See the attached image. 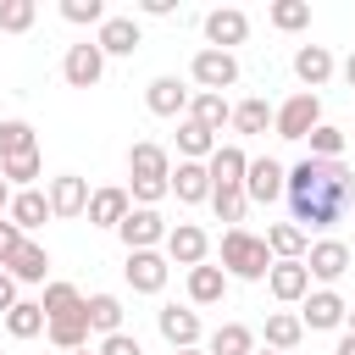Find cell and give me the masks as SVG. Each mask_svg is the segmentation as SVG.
<instances>
[{
	"mask_svg": "<svg viewBox=\"0 0 355 355\" xmlns=\"http://www.w3.org/2000/svg\"><path fill=\"white\" fill-rule=\"evenodd\" d=\"M283 200H288V222L294 227L327 233V227H338L355 211V166L349 161H316V155H305V161L288 166Z\"/></svg>",
	"mask_w": 355,
	"mask_h": 355,
	"instance_id": "obj_1",
	"label": "cell"
},
{
	"mask_svg": "<svg viewBox=\"0 0 355 355\" xmlns=\"http://www.w3.org/2000/svg\"><path fill=\"white\" fill-rule=\"evenodd\" d=\"M222 272H227V277H239V283H266V272H272L266 233L227 227V233H222Z\"/></svg>",
	"mask_w": 355,
	"mask_h": 355,
	"instance_id": "obj_2",
	"label": "cell"
},
{
	"mask_svg": "<svg viewBox=\"0 0 355 355\" xmlns=\"http://www.w3.org/2000/svg\"><path fill=\"white\" fill-rule=\"evenodd\" d=\"M322 128V94H311V89H294L283 105H277V122H272V133L277 139H288V144H300V139H311Z\"/></svg>",
	"mask_w": 355,
	"mask_h": 355,
	"instance_id": "obj_3",
	"label": "cell"
},
{
	"mask_svg": "<svg viewBox=\"0 0 355 355\" xmlns=\"http://www.w3.org/2000/svg\"><path fill=\"white\" fill-rule=\"evenodd\" d=\"M189 78H194L205 94H222V89L239 83V55H233V50H194Z\"/></svg>",
	"mask_w": 355,
	"mask_h": 355,
	"instance_id": "obj_4",
	"label": "cell"
},
{
	"mask_svg": "<svg viewBox=\"0 0 355 355\" xmlns=\"http://www.w3.org/2000/svg\"><path fill=\"white\" fill-rule=\"evenodd\" d=\"M122 277H128V288H133V294H161V288H166V277H172V261H166L161 250H128Z\"/></svg>",
	"mask_w": 355,
	"mask_h": 355,
	"instance_id": "obj_5",
	"label": "cell"
},
{
	"mask_svg": "<svg viewBox=\"0 0 355 355\" xmlns=\"http://www.w3.org/2000/svg\"><path fill=\"white\" fill-rule=\"evenodd\" d=\"M300 322H305V333H333V327L349 322V300L338 288H311L305 305H300Z\"/></svg>",
	"mask_w": 355,
	"mask_h": 355,
	"instance_id": "obj_6",
	"label": "cell"
},
{
	"mask_svg": "<svg viewBox=\"0 0 355 355\" xmlns=\"http://www.w3.org/2000/svg\"><path fill=\"white\" fill-rule=\"evenodd\" d=\"M283 189H288V166L272 155H250V172H244L250 205H272V200H283Z\"/></svg>",
	"mask_w": 355,
	"mask_h": 355,
	"instance_id": "obj_7",
	"label": "cell"
},
{
	"mask_svg": "<svg viewBox=\"0 0 355 355\" xmlns=\"http://www.w3.org/2000/svg\"><path fill=\"white\" fill-rule=\"evenodd\" d=\"M166 233H172V227H166V216H161L155 205H133V211H128V222L116 227V239H122L128 250H161V244H166Z\"/></svg>",
	"mask_w": 355,
	"mask_h": 355,
	"instance_id": "obj_8",
	"label": "cell"
},
{
	"mask_svg": "<svg viewBox=\"0 0 355 355\" xmlns=\"http://www.w3.org/2000/svg\"><path fill=\"white\" fill-rule=\"evenodd\" d=\"M161 255L172 261V266H205V255H211V233L200 227V222H178L172 233H166V244H161Z\"/></svg>",
	"mask_w": 355,
	"mask_h": 355,
	"instance_id": "obj_9",
	"label": "cell"
},
{
	"mask_svg": "<svg viewBox=\"0 0 355 355\" xmlns=\"http://www.w3.org/2000/svg\"><path fill=\"white\" fill-rule=\"evenodd\" d=\"M155 327L172 349H200L205 344V327H200V311L194 305H161L155 311Z\"/></svg>",
	"mask_w": 355,
	"mask_h": 355,
	"instance_id": "obj_10",
	"label": "cell"
},
{
	"mask_svg": "<svg viewBox=\"0 0 355 355\" xmlns=\"http://www.w3.org/2000/svg\"><path fill=\"white\" fill-rule=\"evenodd\" d=\"M61 78H67L72 89H94V83L105 78V50H100L94 39L67 44V55H61Z\"/></svg>",
	"mask_w": 355,
	"mask_h": 355,
	"instance_id": "obj_11",
	"label": "cell"
},
{
	"mask_svg": "<svg viewBox=\"0 0 355 355\" xmlns=\"http://www.w3.org/2000/svg\"><path fill=\"white\" fill-rule=\"evenodd\" d=\"M305 272H311V283L333 288V283L349 272V244H344V239H316V244L305 250Z\"/></svg>",
	"mask_w": 355,
	"mask_h": 355,
	"instance_id": "obj_12",
	"label": "cell"
},
{
	"mask_svg": "<svg viewBox=\"0 0 355 355\" xmlns=\"http://www.w3.org/2000/svg\"><path fill=\"white\" fill-rule=\"evenodd\" d=\"M205 50H233V44H244L250 39V17L239 11V6H216V11H205Z\"/></svg>",
	"mask_w": 355,
	"mask_h": 355,
	"instance_id": "obj_13",
	"label": "cell"
},
{
	"mask_svg": "<svg viewBox=\"0 0 355 355\" xmlns=\"http://www.w3.org/2000/svg\"><path fill=\"white\" fill-rule=\"evenodd\" d=\"M189 100H194V89L183 83V78H172V72H161V78H150V89H144V105H150V116H189Z\"/></svg>",
	"mask_w": 355,
	"mask_h": 355,
	"instance_id": "obj_14",
	"label": "cell"
},
{
	"mask_svg": "<svg viewBox=\"0 0 355 355\" xmlns=\"http://www.w3.org/2000/svg\"><path fill=\"white\" fill-rule=\"evenodd\" d=\"M128 211H133V194H128L122 183H105V189L89 194V211H83V216H89V227H111V233H116V227L128 222Z\"/></svg>",
	"mask_w": 355,
	"mask_h": 355,
	"instance_id": "obj_15",
	"label": "cell"
},
{
	"mask_svg": "<svg viewBox=\"0 0 355 355\" xmlns=\"http://www.w3.org/2000/svg\"><path fill=\"white\" fill-rule=\"evenodd\" d=\"M128 178L133 183H172V155L155 144V139H139L128 150Z\"/></svg>",
	"mask_w": 355,
	"mask_h": 355,
	"instance_id": "obj_16",
	"label": "cell"
},
{
	"mask_svg": "<svg viewBox=\"0 0 355 355\" xmlns=\"http://www.w3.org/2000/svg\"><path fill=\"white\" fill-rule=\"evenodd\" d=\"M44 194H50V211H55L61 222H72V216H83V211H89V194H94V189H89V178L61 172V178H50V189H44Z\"/></svg>",
	"mask_w": 355,
	"mask_h": 355,
	"instance_id": "obj_17",
	"label": "cell"
},
{
	"mask_svg": "<svg viewBox=\"0 0 355 355\" xmlns=\"http://www.w3.org/2000/svg\"><path fill=\"white\" fill-rule=\"evenodd\" d=\"M266 288H272L277 305H305V294H311V272H305V261H272Z\"/></svg>",
	"mask_w": 355,
	"mask_h": 355,
	"instance_id": "obj_18",
	"label": "cell"
},
{
	"mask_svg": "<svg viewBox=\"0 0 355 355\" xmlns=\"http://www.w3.org/2000/svg\"><path fill=\"white\" fill-rule=\"evenodd\" d=\"M94 44L105 50V55H133L139 44H144V28H139V17H105L100 28H94Z\"/></svg>",
	"mask_w": 355,
	"mask_h": 355,
	"instance_id": "obj_19",
	"label": "cell"
},
{
	"mask_svg": "<svg viewBox=\"0 0 355 355\" xmlns=\"http://www.w3.org/2000/svg\"><path fill=\"white\" fill-rule=\"evenodd\" d=\"M333 72H338V61H333V50H327V44H300V50H294V78H300L311 94H316Z\"/></svg>",
	"mask_w": 355,
	"mask_h": 355,
	"instance_id": "obj_20",
	"label": "cell"
},
{
	"mask_svg": "<svg viewBox=\"0 0 355 355\" xmlns=\"http://www.w3.org/2000/svg\"><path fill=\"white\" fill-rule=\"evenodd\" d=\"M172 194H178V205L211 200V166H205V161H178V166H172Z\"/></svg>",
	"mask_w": 355,
	"mask_h": 355,
	"instance_id": "obj_21",
	"label": "cell"
},
{
	"mask_svg": "<svg viewBox=\"0 0 355 355\" xmlns=\"http://www.w3.org/2000/svg\"><path fill=\"white\" fill-rule=\"evenodd\" d=\"M89 300H83V311H67V316H50V327H44V338L55 344V349H89Z\"/></svg>",
	"mask_w": 355,
	"mask_h": 355,
	"instance_id": "obj_22",
	"label": "cell"
},
{
	"mask_svg": "<svg viewBox=\"0 0 355 355\" xmlns=\"http://www.w3.org/2000/svg\"><path fill=\"white\" fill-rule=\"evenodd\" d=\"M205 166H211V189H244L250 155H244L239 144H216V155H211Z\"/></svg>",
	"mask_w": 355,
	"mask_h": 355,
	"instance_id": "obj_23",
	"label": "cell"
},
{
	"mask_svg": "<svg viewBox=\"0 0 355 355\" xmlns=\"http://www.w3.org/2000/svg\"><path fill=\"white\" fill-rule=\"evenodd\" d=\"M22 233H33V227H44L55 211H50V194L44 189H17V200H11V211H6Z\"/></svg>",
	"mask_w": 355,
	"mask_h": 355,
	"instance_id": "obj_24",
	"label": "cell"
},
{
	"mask_svg": "<svg viewBox=\"0 0 355 355\" xmlns=\"http://www.w3.org/2000/svg\"><path fill=\"white\" fill-rule=\"evenodd\" d=\"M227 283H233V277H227L222 266H211V261L194 266V272H189V305H222V300H227Z\"/></svg>",
	"mask_w": 355,
	"mask_h": 355,
	"instance_id": "obj_25",
	"label": "cell"
},
{
	"mask_svg": "<svg viewBox=\"0 0 355 355\" xmlns=\"http://www.w3.org/2000/svg\"><path fill=\"white\" fill-rule=\"evenodd\" d=\"M266 250H272V261H305L311 233L294 227V222H272V227H266Z\"/></svg>",
	"mask_w": 355,
	"mask_h": 355,
	"instance_id": "obj_26",
	"label": "cell"
},
{
	"mask_svg": "<svg viewBox=\"0 0 355 355\" xmlns=\"http://www.w3.org/2000/svg\"><path fill=\"white\" fill-rule=\"evenodd\" d=\"M0 272H11L17 283H44V272H50V250H44V244H33V239H22V250H17Z\"/></svg>",
	"mask_w": 355,
	"mask_h": 355,
	"instance_id": "obj_27",
	"label": "cell"
},
{
	"mask_svg": "<svg viewBox=\"0 0 355 355\" xmlns=\"http://www.w3.org/2000/svg\"><path fill=\"white\" fill-rule=\"evenodd\" d=\"M261 333H266V349H277V355H294V349H300V338H305V322H300L294 311H272Z\"/></svg>",
	"mask_w": 355,
	"mask_h": 355,
	"instance_id": "obj_28",
	"label": "cell"
},
{
	"mask_svg": "<svg viewBox=\"0 0 355 355\" xmlns=\"http://www.w3.org/2000/svg\"><path fill=\"white\" fill-rule=\"evenodd\" d=\"M205 355H255V327L222 322L216 333H205Z\"/></svg>",
	"mask_w": 355,
	"mask_h": 355,
	"instance_id": "obj_29",
	"label": "cell"
},
{
	"mask_svg": "<svg viewBox=\"0 0 355 355\" xmlns=\"http://www.w3.org/2000/svg\"><path fill=\"white\" fill-rule=\"evenodd\" d=\"M189 122H200V128L222 133V128L233 122V105H227V94H205V89H194V100H189Z\"/></svg>",
	"mask_w": 355,
	"mask_h": 355,
	"instance_id": "obj_30",
	"label": "cell"
},
{
	"mask_svg": "<svg viewBox=\"0 0 355 355\" xmlns=\"http://www.w3.org/2000/svg\"><path fill=\"white\" fill-rule=\"evenodd\" d=\"M33 150H39V133H33V122H22V116H0V161L33 155Z\"/></svg>",
	"mask_w": 355,
	"mask_h": 355,
	"instance_id": "obj_31",
	"label": "cell"
},
{
	"mask_svg": "<svg viewBox=\"0 0 355 355\" xmlns=\"http://www.w3.org/2000/svg\"><path fill=\"white\" fill-rule=\"evenodd\" d=\"M44 327H50V316H44L39 300H17V305L6 311V333H11V338H39Z\"/></svg>",
	"mask_w": 355,
	"mask_h": 355,
	"instance_id": "obj_32",
	"label": "cell"
},
{
	"mask_svg": "<svg viewBox=\"0 0 355 355\" xmlns=\"http://www.w3.org/2000/svg\"><path fill=\"white\" fill-rule=\"evenodd\" d=\"M178 155H183V161H211V155H216V133L183 116V122H178Z\"/></svg>",
	"mask_w": 355,
	"mask_h": 355,
	"instance_id": "obj_33",
	"label": "cell"
},
{
	"mask_svg": "<svg viewBox=\"0 0 355 355\" xmlns=\"http://www.w3.org/2000/svg\"><path fill=\"white\" fill-rule=\"evenodd\" d=\"M122 316H128V311H122V300H116V294H89V327H94L100 338L128 333V327H122Z\"/></svg>",
	"mask_w": 355,
	"mask_h": 355,
	"instance_id": "obj_34",
	"label": "cell"
},
{
	"mask_svg": "<svg viewBox=\"0 0 355 355\" xmlns=\"http://www.w3.org/2000/svg\"><path fill=\"white\" fill-rule=\"evenodd\" d=\"M272 122H277V105H266L261 94H250V100L233 105V128H239V133H266Z\"/></svg>",
	"mask_w": 355,
	"mask_h": 355,
	"instance_id": "obj_35",
	"label": "cell"
},
{
	"mask_svg": "<svg viewBox=\"0 0 355 355\" xmlns=\"http://www.w3.org/2000/svg\"><path fill=\"white\" fill-rule=\"evenodd\" d=\"M266 22L277 33H300V28H311V0H272L266 6Z\"/></svg>",
	"mask_w": 355,
	"mask_h": 355,
	"instance_id": "obj_36",
	"label": "cell"
},
{
	"mask_svg": "<svg viewBox=\"0 0 355 355\" xmlns=\"http://www.w3.org/2000/svg\"><path fill=\"white\" fill-rule=\"evenodd\" d=\"M39 305H44V316H67V311H83V294H78V283L55 277V283H44Z\"/></svg>",
	"mask_w": 355,
	"mask_h": 355,
	"instance_id": "obj_37",
	"label": "cell"
},
{
	"mask_svg": "<svg viewBox=\"0 0 355 355\" xmlns=\"http://www.w3.org/2000/svg\"><path fill=\"white\" fill-rule=\"evenodd\" d=\"M211 211H216V222L239 227L244 211H250V194H244V189H211Z\"/></svg>",
	"mask_w": 355,
	"mask_h": 355,
	"instance_id": "obj_38",
	"label": "cell"
},
{
	"mask_svg": "<svg viewBox=\"0 0 355 355\" xmlns=\"http://www.w3.org/2000/svg\"><path fill=\"white\" fill-rule=\"evenodd\" d=\"M44 172V155L33 150V155H17V161H0V178L11 183V189H33V178Z\"/></svg>",
	"mask_w": 355,
	"mask_h": 355,
	"instance_id": "obj_39",
	"label": "cell"
},
{
	"mask_svg": "<svg viewBox=\"0 0 355 355\" xmlns=\"http://www.w3.org/2000/svg\"><path fill=\"white\" fill-rule=\"evenodd\" d=\"M33 22H39L33 0H0V33H28Z\"/></svg>",
	"mask_w": 355,
	"mask_h": 355,
	"instance_id": "obj_40",
	"label": "cell"
},
{
	"mask_svg": "<svg viewBox=\"0 0 355 355\" xmlns=\"http://www.w3.org/2000/svg\"><path fill=\"white\" fill-rule=\"evenodd\" d=\"M305 144H311V155H316V161H344V128H333V122H322Z\"/></svg>",
	"mask_w": 355,
	"mask_h": 355,
	"instance_id": "obj_41",
	"label": "cell"
},
{
	"mask_svg": "<svg viewBox=\"0 0 355 355\" xmlns=\"http://www.w3.org/2000/svg\"><path fill=\"white\" fill-rule=\"evenodd\" d=\"M61 17L78 22V28H100L111 11H105V0H61Z\"/></svg>",
	"mask_w": 355,
	"mask_h": 355,
	"instance_id": "obj_42",
	"label": "cell"
},
{
	"mask_svg": "<svg viewBox=\"0 0 355 355\" xmlns=\"http://www.w3.org/2000/svg\"><path fill=\"white\" fill-rule=\"evenodd\" d=\"M22 239H28V233H22V227H17L11 216H0V266H6V261H11L17 250H22Z\"/></svg>",
	"mask_w": 355,
	"mask_h": 355,
	"instance_id": "obj_43",
	"label": "cell"
},
{
	"mask_svg": "<svg viewBox=\"0 0 355 355\" xmlns=\"http://www.w3.org/2000/svg\"><path fill=\"white\" fill-rule=\"evenodd\" d=\"M100 355H144V349L133 333H111V338H100Z\"/></svg>",
	"mask_w": 355,
	"mask_h": 355,
	"instance_id": "obj_44",
	"label": "cell"
},
{
	"mask_svg": "<svg viewBox=\"0 0 355 355\" xmlns=\"http://www.w3.org/2000/svg\"><path fill=\"white\" fill-rule=\"evenodd\" d=\"M17 288H22V283H17V277H11V272H0V316H6V311H11V305H17V300H22V294H17Z\"/></svg>",
	"mask_w": 355,
	"mask_h": 355,
	"instance_id": "obj_45",
	"label": "cell"
},
{
	"mask_svg": "<svg viewBox=\"0 0 355 355\" xmlns=\"http://www.w3.org/2000/svg\"><path fill=\"white\" fill-rule=\"evenodd\" d=\"M139 11H144V17H172L178 0H139Z\"/></svg>",
	"mask_w": 355,
	"mask_h": 355,
	"instance_id": "obj_46",
	"label": "cell"
},
{
	"mask_svg": "<svg viewBox=\"0 0 355 355\" xmlns=\"http://www.w3.org/2000/svg\"><path fill=\"white\" fill-rule=\"evenodd\" d=\"M11 200H17V189H11V183H6V178H0V216H6V211H11Z\"/></svg>",
	"mask_w": 355,
	"mask_h": 355,
	"instance_id": "obj_47",
	"label": "cell"
},
{
	"mask_svg": "<svg viewBox=\"0 0 355 355\" xmlns=\"http://www.w3.org/2000/svg\"><path fill=\"white\" fill-rule=\"evenodd\" d=\"M333 355H355V333H344V338L333 344Z\"/></svg>",
	"mask_w": 355,
	"mask_h": 355,
	"instance_id": "obj_48",
	"label": "cell"
},
{
	"mask_svg": "<svg viewBox=\"0 0 355 355\" xmlns=\"http://www.w3.org/2000/svg\"><path fill=\"white\" fill-rule=\"evenodd\" d=\"M338 72H344V83H349V89H355V50H349V55H344V67H338Z\"/></svg>",
	"mask_w": 355,
	"mask_h": 355,
	"instance_id": "obj_49",
	"label": "cell"
},
{
	"mask_svg": "<svg viewBox=\"0 0 355 355\" xmlns=\"http://www.w3.org/2000/svg\"><path fill=\"white\" fill-rule=\"evenodd\" d=\"M172 355H205V344H200V349H172Z\"/></svg>",
	"mask_w": 355,
	"mask_h": 355,
	"instance_id": "obj_50",
	"label": "cell"
},
{
	"mask_svg": "<svg viewBox=\"0 0 355 355\" xmlns=\"http://www.w3.org/2000/svg\"><path fill=\"white\" fill-rule=\"evenodd\" d=\"M344 333H355V305H349V322H344Z\"/></svg>",
	"mask_w": 355,
	"mask_h": 355,
	"instance_id": "obj_51",
	"label": "cell"
},
{
	"mask_svg": "<svg viewBox=\"0 0 355 355\" xmlns=\"http://www.w3.org/2000/svg\"><path fill=\"white\" fill-rule=\"evenodd\" d=\"M55 355H89V349H55Z\"/></svg>",
	"mask_w": 355,
	"mask_h": 355,
	"instance_id": "obj_52",
	"label": "cell"
},
{
	"mask_svg": "<svg viewBox=\"0 0 355 355\" xmlns=\"http://www.w3.org/2000/svg\"><path fill=\"white\" fill-rule=\"evenodd\" d=\"M255 355H277V349H255Z\"/></svg>",
	"mask_w": 355,
	"mask_h": 355,
	"instance_id": "obj_53",
	"label": "cell"
},
{
	"mask_svg": "<svg viewBox=\"0 0 355 355\" xmlns=\"http://www.w3.org/2000/svg\"><path fill=\"white\" fill-rule=\"evenodd\" d=\"M349 216H355V211H349Z\"/></svg>",
	"mask_w": 355,
	"mask_h": 355,
	"instance_id": "obj_54",
	"label": "cell"
}]
</instances>
